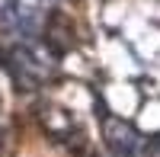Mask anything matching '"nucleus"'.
Segmentation results:
<instances>
[{"label":"nucleus","instance_id":"obj_1","mask_svg":"<svg viewBox=\"0 0 160 157\" xmlns=\"http://www.w3.org/2000/svg\"><path fill=\"white\" fill-rule=\"evenodd\" d=\"M102 135H106V144H109V151L115 157H138L144 151L141 132L125 119H115V115L102 119Z\"/></svg>","mask_w":160,"mask_h":157},{"label":"nucleus","instance_id":"obj_2","mask_svg":"<svg viewBox=\"0 0 160 157\" xmlns=\"http://www.w3.org/2000/svg\"><path fill=\"white\" fill-rule=\"evenodd\" d=\"M141 154H148V157H160V135H154L151 141H144V151Z\"/></svg>","mask_w":160,"mask_h":157}]
</instances>
